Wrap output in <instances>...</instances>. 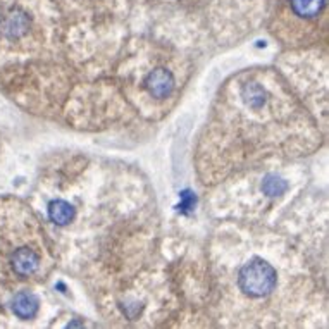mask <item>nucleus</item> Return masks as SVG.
<instances>
[{
	"instance_id": "obj_6",
	"label": "nucleus",
	"mask_w": 329,
	"mask_h": 329,
	"mask_svg": "<svg viewBox=\"0 0 329 329\" xmlns=\"http://www.w3.org/2000/svg\"><path fill=\"white\" fill-rule=\"evenodd\" d=\"M290 5L298 17L312 19L322 12V9L326 7V0H290Z\"/></svg>"
},
{
	"instance_id": "obj_8",
	"label": "nucleus",
	"mask_w": 329,
	"mask_h": 329,
	"mask_svg": "<svg viewBox=\"0 0 329 329\" xmlns=\"http://www.w3.org/2000/svg\"><path fill=\"white\" fill-rule=\"evenodd\" d=\"M262 190H264L265 195L269 197H277V195H283L284 191L288 190V185L284 179L277 178V176H267L264 179V185H262Z\"/></svg>"
},
{
	"instance_id": "obj_9",
	"label": "nucleus",
	"mask_w": 329,
	"mask_h": 329,
	"mask_svg": "<svg viewBox=\"0 0 329 329\" xmlns=\"http://www.w3.org/2000/svg\"><path fill=\"white\" fill-rule=\"evenodd\" d=\"M243 99L248 102L250 107L254 109H259V107L264 104V90H262L259 85H246L243 88Z\"/></svg>"
},
{
	"instance_id": "obj_7",
	"label": "nucleus",
	"mask_w": 329,
	"mask_h": 329,
	"mask_svg": "<svg viewBox=\"0 0 329 329\" xmlns=\"http://www.w3.org/2000/svg\"><path fill=\"white\" fill-rule=\"evenodd\" d=\"M49 217L52 223L59 226H66L74 219V208L66 200H53L49 205Z\"/></svg>"
},
{
	"instance_id": "obj_1",
	"label": "nucleus",
	"mask_w": 329,
	"mask_h": 329,
	"mask_svg": "<svg viewBox=\"0 0 329 329\" xmlns=\"http://www.w3.org/2000/svg\"><path fill=\"white\" fill-rule=\"evenodd\" d=\"M276 271L264 259H252L238 274V286L245 295L265 296L276 288Z\"/></svg>"
},
{
	"instance_id": "obj_3",
	"label": "nucleus",
	"mask_w": 329,
	"mask_h": 329,
	"mask_svg": "<svg viewBox=\"0 0 329 329\" xmlns=\"http://www.w3.org/2000/svg\"><path fill=\"white\" fill-rule=\"evenodd\" d=\"M145 88H147L152 97H156V99H166L174 90V78L167 69L159 68L147 76Z\"/></svg>"
},
{
	"instance_id": "obj_2",
	"label": "nucleus",
	"mask_w": 329,
	"mask_h": 329,
	"mask_svg": "<svg viewBox=\"0 0 329 329\" xmlns=\"http://www.w3.org/2000/svg\"><path fill=\"white\" fill-rule=\"evenodd\" d=\"M40 264H42L40 254L35 248H30V246H19L11 255V267L16 276L19 277H28L35 274L38 267H40Z\"/></svg>"
},
{
	"instance_id": "obj_4",
	"label": "nucleus",
	"mask_w": 329,
	"mask_h": 329,
	"mask_svg": "<svg viewBox=\"0 0 329 329\" xmlns=\"http://www.w3.org/2000/svg\"><path fill=\"white\" fill-rule=\"evenodd\" d=\"M38 298L30 292H21L12 300V311L19 319H33L38 312Z\"/></svg>"
},
{
	"instance_id": "obj_5",
	"label": "nucleus",
	"mask_w": 329,
	"mask_h": 329,
	"mask_svg": "<svg viewBox=\"0 0 329 329\" xmlns=\"http://www.w3.org/2000/svg\"><path fill=\"white\" fill-rule=\"evenodd\" d=\"M28 28V17L24 12L21 11H12L5 16L4 23H2V31L7 38H17L26 31Z\"/></svg>"
}]
</instances>
